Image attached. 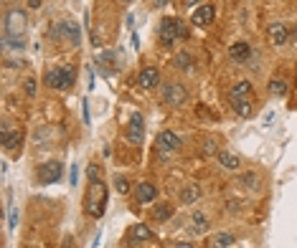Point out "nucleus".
I'll return each mask as SVG.
<instances>
[{"label":"nucleus","mask_w":297,"mask_h":248,"mask_svg":"<svg viewBox=\"0 0 297 248\" xmlns=\"http://www.w3.org/2000/svg\"><path fill=\"white\" fill-rule=\"evenodd\" d=\"M216 160H219V165L226 167V170H239V167H241V160H239L236 155L226 152V150H219V152H216Z\"/></svg>","instance_id":"obj_19"},{"label":"nucleus","mask_w":297,"mask_h":248,"mask_svg":"<svg viewBox=\"0 0 297 248\" xmlns=\"http://www.w3.org/2000/svg\"><path fill=\"white\" fill-rule=\"evenodd\" d=\"M23 89H26V94L33 99V96H36V79H26V86H23Z\"/></svg>","instance_id":"obj_27"},{"label":"nucleus","mask_w":297,"mask_h":248,"mask_svg":"<svg viewBox=\"0 0 297 248\" xmlns=\"http://www.w3.org/2000/svg\"><path fill=\"white\" fill-rule=\"evenodd\" d=\"M61 248H74V238H72V236H66V238H64V246Z\"/></svg>","instance_id":"obj_31"},{"label":"nucleus","mask_w":297,"mask_h":248,"mask_svg":"<svg viewBox=\"0 0 297 248\" xmlns=\"http://www.w3.org/2000/svg\"><path fill=\"white\" fill-rule=\"evenodd\" d=\"M252 56V43L249 41H236L229 46V59L234 63H246Z\"/></svg>","instance_id":"obj_11"},{"label":"nucleus","mask_w":297,"mask_h":248,"mask_svg":"<svg viewBox=\"0 0 297 248\" xmlns=\"http://www.w3.org/2000/svg\"><path fill=\"white\" fill-rule=\"evenodd\" d=\"M28 31V15L20 8H10L5 13V23H3V41H20L26 38Z\"/></svg>","instance_id":"obj_2"},{"label":"nucleus","mask_w":297,"mask_h":248,"mask_svg":"<svg viewBox=\"0 0 297 248\" xmlns=\"http://www.w3.org/2000/svg\"><path fill=\"white\" fill-rule=\"evenodd\" d=\"M201 185H196V183H191V185H186L180 190V203L183 205H193V203H198L201 200Z\"/></svg>","instance_id":"obj_18"},{"label":"nucleus","mask_w":297,"mask_h":248,"mask_svg":"<svg viewBox=\"0 0 297 248\" xmlns=\"http://www.w3.org/2000/svg\"><path fill=\"white\" fill-rule=\"evenodd\" d=\"M157 150L160 152H175V150H180V137L175 132H170V129L160 132L157 134Z\"/></svg>","instance_id":"obj_12"},{"label":"nucleus","mask_w":297,"mask_h":248,"mask_svg":"<svg viewBox=\"0 0 297 248\" xmlns=\"http://www.w3.org/2000/svg\"><path fill=\"white\" fill-rule=\"evenodd\" d=\"M143 137H145V119H143V114L135 112V114L130 117V122H127V139H130L132 144H140Z\"/></svg>","instance_id":"obj_10"},{"label":"nucleus","mask_w":297,"mask_h":248,"mask_svg":"<svg viewBox=\"0 0 297 248\" xmlns=\"http://www.w3.org/2000/svg\"><path fill=\"white\" fill-rule=\"evenodd\" d=\"M26 3H28V8H31V10H38V8L43 5V0H26Z\"/></svg>","instance_id":"obj_29"},{"label":"nucleus","mask_w":297,"mask_h":248,"mask_svg":"<svg viewBox=\"0 0 297 248\" xmlns=\"http://www.w3.org/2000/svg\"><path fill=\"white\" fill-rule=\"evenodd\" d=\"M86 195H84V213L89 218H102L107 210V185L102 183V170L97 165H86Z\"/></svg>","instance_id":"obj_1"},{"label":"nucleus","mask_w":297,"mask_h":248,"mask_svg":"<svg viewBox=\"0 0 297 248\" xmlns=\"http://www.w3.org/2000/svg\"><path fill=\"white\" fill-rule=\"evenodd\" d=\"M115 190H117L120 195H127V192H130V180L122 178V175H117V178H115Z\"/></svg>","instance_id":"obj_26"},{"label":"nucleus","mask_w":297,"mask_h":248,"mask_svg":"<svg viewBox=\"0 0 297 248\" xmlns=\"http://www.w3.org/2000/svg\"><path fill=\"white\" fill-rule=\"evenodd\" d=\"M269 41L275 46H287L290 43V28L285 23H272L269 26Z\"/></svg>","instance_id":"obj_15"},{"label":"nucleus","mask_w":297,"mask_h":248,"mask_svg":"<svg viewBox=\"0 0 297 248\" xmlns=\"http://www.w3.org/2000/svg\"><path fill=\"white\" fill-rule=\"evenodd\" d=\"M241 183L249 187V190H257L259 187V178H257V172H244L241 175Z\"/></svg>","instance_id":"obj_25"},{"label":"nucleus","mask_w":297,"mask_h":248,"mask_svg":"<svg viewBox=\"0 0 297 248\" xmlns=\"http://www.w3.org/2000/svg\"><path fill=\"white\" fill-rule=\"evenodd\" d=\"M155 197H157V187L152 185V183H140V185H135V200H138V205L152 203Z\"/></svg>","instance_id":"obj_17"},{"label":"nucleus","mask_w":297,"mask_h":248,"mask_svg":"<svg viewBox=\"0 0 297 248\" xmlns=\"http://www.w3.org/2000/svg\"><path fill=\"white\" fill-rule=\"evenodd\" d=\"M152 238H155V233L150 231L148 226L135 223V226H130V231H127V236H125V246L135 248V246H140V243H145V241H152Z\"/></svg>","instance_id":"obj_9"},{"label":"nucleus","mask_w":297,"mask_h":248,"mask_svg":"<svg viewBox=\"0 0 297 248\" xmlns=\"http://www.w3.org/2000/svg\"><path fill=\"white\" fill-rule=\"evenodd\" d=\"M287 79H280V76H275L272 81H269V94L272 96H285L287 94Z\"/></svg>","instance_id":"obj_21"},{"label":"nucleus","mask_w":297,"mask_h":248,"mask_svg":"<svg viewBox=\"0 0 297 248\" xmlns=\"http://www.w3.org/2000/svg\"><path fill=\"white\" fill-rule=\"evenodd\" d=\"M69 183H72V185H76V165L72 167V178H69Z\"/></svg>","instance_id":"obj_35"},{"label":"nucleus","mask_w":297,"mask_h":248,"mask_svg":"<svg viewBox=\"0 0 297 248\" xmlns=\"http://www.w3.org/2000/svg\"><path fill=\"white\" fill-rule=\"evenodd\" d=\"M138 84H140L143 89H152V86H157V84H160V71H157L155 66H145V68L138 73Z\"/></svg>","instance_id":"obj_16"},{"label":"nucleus","mask_w":297,"mask_h":248,"mask_svg":"<svg viewBox=\"0 0 297 248\" xmlns=\"http://www.w3.org/2000/svg\"><path fill=\"white\" fill-rule=\"evenodd\" d=\"M163 102L168 107H173V109H180L188 102V89L183 84H178V81H168L163 86Z\"/></svg>","instance_id":"obj_8"},{"label":"nucleus","mask_w":297,"mask_h":248,"mask_svg":"<svg viewBox=\"0 0 297 248\" xmlns=\"http://www.w3.org/2000/svg\"><path fill=\"white\" fill-rule=\"evenodd\" d=\"M0 142H3V147L8 150V152H15V150H20V142H23V132L20 129H3L0 132Z\"/></svg>","instance_id":"obj_14"},{"label":"nucleus","mask_w":297,"mask_h":248,"mask_svg":"<svg viewBox=\"0 0 297 248\" xmlns=\"http://www.w3.org/2000/svg\"><path fill=\"white\" fill-rule=\"evenodd\" d=\"M234 233H229V231H221V233H216L214 238H211V246L214 248H229V246H234Z\"/></svg>","instance_id":"obj_20"},{"label":"nucleus","mask_w":297,"mask_h":248,"mask_svg":"<svg viewBox=\"0 0 297 248\" xmlns=\"http://www.w3.org/2000/svg\"><path fill=\"white\" fill-rule=\"evenodd\" d=\"M214 144H216L214 139H209V142H206V155H211V152H216V147H214Z\"/></svg>","instance_id":"obj_30"},{"label":"nucleus","mask_w":297,"mask_h":248,"mask_svg":"<svg viewBox=\"0 0 297 248\" xmlns=\"http://www.w3.org/2000/svg\"><path fill=\"white\" fill-rule=\"evenodd\" d=\"M61 175H64V165L59 160H49V162L38 165V170L33 172L38 185H54V183L61 180Z\"/></svg>","instance_id":"obj_7"},{"label":"nucleus","mask_w":297,"mask_h":248,"mask_svg":"<svg viewBox=\"0 0 297 248\" xmlns=\"http://www.w3.org/2000/svg\"><path fill=\"white\" fill-rule=\"evenodd\" d=\"M173 66H175V68H180V71H188V68L193 66V56H191L188 51H180V54L173 59Z\"/></svg>","instance_id":"obj_23"},{"label":"nucleus","mask_w":297,"mask_h":248,"mask_svg":"<svg viewBox=\"0 0 297 248\" xmlns=\"http://www.w3.org/2000/svg\"><path fill=\"white\" fill-rule=\"evenodd\" d=\"M51 41H66L69 46H79L81 43V28L74 20H61V23H54L51 31H49Z\"/></svg>","instance_id":"obj_5"},{"label":"nucleus","mask_w":297,"mask_h":248,"mask_svg":"<svg viewBox=\"0 0 297 248\" xmlns=\"http://www.w3.org/2000/svg\"><path fill=\"white\" fill-rule=\"evenodd\" d=\"M84 124H89V104L84 102Z\"/></svg>","instance_id":"obj_32"},{"label":"nucleus","mask_w":297,"mask_h":248,"mask_svg":"<svg viewBox=\"0 0 297 248\" xmlns=\"http://www.w3.org/2000/svg\"><path fill=\"white\" fill-rule=\"evenodd\" d=\"M198 3H201V0H186L183 5H188V8H193V5H198Z\"/></svg>","instance_id":"obj_37"},{"label":"nucleus","mask_w":297,"mask_h":248,"mask_svg":"<svg viewBox=\"0 0 297 248\" xmlns=\"http://www.w3.org/2000/svg\"><path fill=\"white\" fill-rule=\"evenodd\" d=\"M290 43H297V26L292 28V33H290Z\"/></svg>","instance_id":"obj_34"},{"label":"nucleus","mask_w":297,"mask_h":248,"mask_svg":"<svg viewBox=\"0 0 297 248\" xmlns=\"http://www.w3.org/2000/svg\"><path fill=\"white\" fill-rule=\"evenodd\" d=\"M168 3H170V0H152L155 8H163V5H168Z\"/></svg>","instance_id":"obj_33"},{"label":"nucleus","mask_w":297,"mask_h":248,"mask_svg":"<svg viewBox=\"0 0 297 248\" xmlns=\"http://www.w3.org/2000/svg\"><path fill=\"white\" fill-rule=\"evenodd\" d=\"M152 218L155 220H170L173 218V205L170 203H160L152 208Z\"/></svg>","instance_id":"obj_22"},{"label":"nucleus","mask_w":297,"mask_h":248,"mask_svg":"<svg viewBox=\"0 0 297 248\" xmlns=\"http://www.w3.org/2000/svg\"><path fill=\"white\" fill-rule=\"evenodd\" d=\"M209 231V218L201 213H193V233H206Z\"/></svg>","instance_id":"obj_24"},{"label":"nucleus","mask_w":297,"mask_h":248,"mask_svg":"<svg viewBox=\"0 0 297 248\" xmlns=\"http://www.w3.org/2000/svg\"><path fill=\"white\" fill-rule=\"evenodd\" d=\"M173 248H196V246H193V243H175Z\"/></svg>","instance_id":"obj_36"},{"label":"nucleus","mask_w":297,"mask_h":248,"mask_svg":"<svg viewBox=\"0 0 297 248\" xmlns=\"http://www.w3.org/2000/svg\"><path fill=\"white\" fill-rule=\"evenodd\" d=\"M214 18H216V8H214L211 3H206V5H201V8L193 10L191 23H193V26H209V23H214Z\"/></svg>","instance_id":"obj_13"},{"label":"nucleus","mask_w":297,"mask_h":248,"mask_svg":"<svg viewBox=\"0 0 297 248\" xmlns=\"http://www.w3.org/2000/svg\"><path fill=\"white\" fill-rule=\"evenodd\" d=\"M229 104L234 109V114L239 117H252V84L249 81H239L231 86L229 91Z\"/></svg>","instance_id":"obj_3"},{"label":"nucleus","mask_w":297,"mask_h":248,"mask_svg":"<svg viewBox=\"0 0 297 248\" xmlns=\"http://www.w3.org/2000/svg\"><path fill=\"white\" fill-rule=\"evenodd\" d=\"M120 3H130V0H120Z\"/></svg>","instance_id":"obj_38"},{"label":"nucleus","mask_w":297,"mask_h":248,"mask_svg":"<svg viewBox=\"0 0 297 248\" xmlns=\"http://www.w3.org/2000/svg\"><path fill=\"white\" fill-rule=\"evenodd\" d=\"M157 36H160V43L163 46H173L178 38H186V28H183V20H178V18H163L160 20V28H157Z\"/></svg>","instance_id":"obj_6"},{"label":"nucleus","mask_w":297,"mask_h":248,"mask_svg":"<svg viewBox=\"0 0 297 248\" xmlns=\"http://www.w3.org/2000/svg\"><path fill=\"white\" fill-rule=\"evenodd\" d=\"M74 76H76V68L72 66V63H64V66H59V68H51V71H46V76H43V84H46L49 89L66 91V89H72V84H74Z\"/></svg>","instance_id":"obj_4"},{"label":"nucleus","mask_w":297,"mask_h":248,"mask_svg":"<svg viewBox=\"0 0 297 248\" xmlns=\"http://www.w3.org/2000/svg\"><path fill=\"white\" fill-rule=\"evenodd\" d=\"M15 226H18V210L13 208L10 210V228H15Z\"/></svg>","instance_id":"obj_28"}]
</instances>
